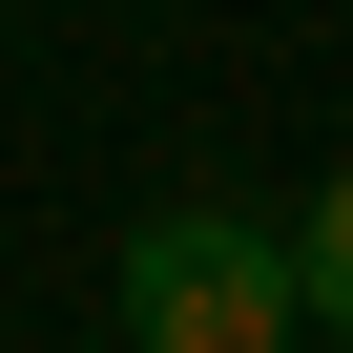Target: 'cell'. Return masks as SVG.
<instances>
[{"mask_svg":"<svg viewBox=\"0 0 353 353\" xmlns=\"http://www.w3.org/2000/svg\"><path fill=\"white\" fill-rule=\"evenodd\" d=\"M291 270H312V332H332V353H353V166H332V188H312V208H291Z\"/></svg>","mask_w":353,"mask_h":353,"instance_id":"obj_2","label":"cell"},{"mask_svg":"<svg viewBox=\"0 0 353 353\" xmlns=\"http://www.w3.org/2000/svg\"><path fill=\"white\" fill-rule=\"evenodd\" d=\"M104 332H125V353H291V332H312V270H291V229H250V208H145Z\"/></svg>","mask_w":353,"mask_h":353,"instance_id":"obj_1","label":"cell"}]
</instances>
